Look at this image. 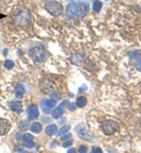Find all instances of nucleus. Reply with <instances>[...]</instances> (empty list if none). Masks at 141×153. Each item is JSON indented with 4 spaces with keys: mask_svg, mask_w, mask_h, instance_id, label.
<instances>
[{
    "mask_svg": "<svg viewBox=\"0 0 141 153\" xmlns=\"http://www.w3.org/2000/svg\"><path fill=\"white\" fill-rule=\"evenodd\" d=\"M30 57L32 58L35 62H42L45 61L46 59V51L44 48V46H35V47H32L30 50Z\"/></svg>",
    "mask_w": 141,
    "mask_h": 153,
    "instance_id": "nucleus-1",
    "label": "nucleus"
},
{
    "mask_svg": "<svg viewBox=\"0 0 141 153\" xmlns=\"http://www.w3.org/2000/svg\"><path fill=\"white\" fill-rule=\"evenodd\" d=\"M46 11H48V13H51L54 17H59L61 13L63 12V6L58 1H49L45 5Z\"/></svg>",
    "mask_w": 141,
    "mask_h": 153,
    "instance_id": "nucleus-2",
    "label": "nucleus"
},
{
    "mask_svg": "<svg viewBox=\"0 0 141 153\" xmlns=\"http://www.w3.org/2000/svg\"><path fill=\"white\" fill-rule=\"evenodd\" d=\"M101 128L103 131V133L107 135H112L119 130V124L115 120H106L102 123Z\"/></svg>",
    "mask_w": 141,
    "mask_h": 153,
    "instance_id": "nucleus-3",
    "label": "nucleus"
},
{
    "mask_svg": "<svg viewBox=\"0 0 141 153\" xmlns=\"http://www.w3.org/2000/svg\"><path fill=\"white\" fill-rule=\"evenodd\" d=\"M30 19H31V14L27 10H19L14 16V22L19 26H25L26 24H28Z\"/></svg>",
    "mask_w": 141,
    "mask_h": 153,
    "instance_id": "nucleus-4",
    "label": "nucleus"
},
{
    "mask_svg": "<svg viewBox=\"0 0 141 153\" xmlns=\"http://www.w3.org/2000/svg\"><path fill=\"white\" fill-rule=\"evenodd\" d=\"M66 14L68 18H79V2H72L68 4L67 8H66Z\"/></svg>",
    "mask_w": 141,
    "mask_h": 153,
    "instance_id": "nucleus-5",
    "label": "nucleus"
},
{
    "mask_svg": "<svg viewBox=\"0 0 141 153\" xmlns=\"http://www.w3.org/2000/svg\"><path fill=\"white\" fill-rule=\"evenodd\" d=\"M41 107L45 113H51L53 108H55V100L53 99H44L41 101Z\"/></svg>",
    "mask_w": 141,
    "mask_h": 153,
    "instance_id": "nucleus-6",
    "label": "nucleus"
},
{
    "mask_svg": "<svg viewBox=\"0 0 141 153\" xmlns=\"http://www.w3.org/2000/svg\"><path fill=\"white\" fill-rule=\"evenodd\" d=\"M77 131H78V135L79 138L83 139V140H92L93 139V134L89 132L88 128H86L85 126H77Z\"/></svg>",
    "mask_w": 141,
    "mask_h": 153,
    "instance_id": "nucleus-7",
    "label": "nucleus"
},
{
    "mask_svg": "<svg viewBox=\"0 0 141 153\" xmlns=\"http://www.w3.org/2000/svg\"><path fill=\"white\" fill-rule=\"evenodd\" d=\"M41 91H42L44 93H46V94L52 93V92L54 91V84H53L51 80L45 79V80L41 82Z\"/></svg>",
    "mask_w": 141,
    "mask_h": 153,
    "instance_id": "nucleus-8",
    "label": "nucleus"
},
{
    "mask_svg": "<svg viewBox=\"0 0 141 153\" xmlns=\"http://www.w3.org/2000/svg\"><path fill=\"white\" fill-rule=\"evenodd\" d=\"M27 114L30 119H37L39 117V110H38V106L37 105H31L28 108H27Z\"/></svg>",
    "mask_w": 141,
    "mask_h": 153,
    "instance_id": "nucleus-9",
    "label": "nucleus"
},
{
    "mask_svg": "<svg viewBox=\"0 0 141 153\" xmlns=\"http://www.w3.org/2000/svg\"><path fill=\"white\" fill-rule=\"evenodd\" d=\"M22 141H24V146L27 147V149H31L34 146V141H33V137L32 134L30 133H25L22 137Z\"/></svg>",
    "mask_w": 141,
    "mask_h": 153,
    "instance_id": "nucleus-10",
    "label": "nucleus"
},
{
    "mask_svg": "<svg viewBox=\"0 0 141 153\" xmlns=\"http://www.w3.org/2000/svg\"><path fill=\"white\" fill-rule=\"evenodd\" d=\"M10 130V123L6 119H1L0 118V135H4L8 132Z\"/></svg>",
    "mask_w": 141,
    "mask_h": 153,
    "instance_id": "nucleus-11",
    "label": "nucleus"
},
{
    "mask_svg": "<svg viewBox=\"0 0 141 153\" xmlns=\"http://www.w3.org/2000/svg\"><path fill=\"white\" fill-rule=\"evenodd\" d=\"M10 108L17 113H20L21 110H22V105H21L20 101H11L10 102Z\"/></svg>",
    "mask_w": 141,
    "mask_h": 153,
    "instance_id": "nucleus-12",
    "label": "nucleus"
},
{
    "mask_svg": "<svg viewBox=\"0 0 141 153\" xmlns=\"http://www.w3.org/2000/svg\"><path fill=\"white\" fill-rule=\"evenodd\" d=\"M88 12V5L85 2H79V18H82Z\"/></svg>",
    "mask_w": 141,
    "mask_h": 153,
    "instance_id": "nucleus-13",
    "label": "nucleus"
},
{
    "mask_svg": "<svg viewBox=\"0 0 141 153\" xmlns=\"http://www.w3.org/2000/svg\"><path fill=\"white\" fill-rule=\"evenodd\" d=\"M58 132V128H57V125L55 124H52V125H48L46 127V134L47 135H54Z\"/></svg>",
    "mask_w": 141,
    "mask_h": 153,
    "instance_id": "nucleus-14",
    "label": "nucleus"
},
{
    "mask_svg": "<svg viewBox=\"0 0 141 153\" xmlns=\"http://www.w3.org/2000/svg\"><path fill=\"white\" fill-rule=\"evenodd\" d=\"M82 60H83V53H77V54L72 56V58H71V61L73 64H75V65H79Z\"/></svg>",
    "mask_w": 141,
    "mask_h": 153,
    "instance_id": "nucleus-15",
    "label": "nucleus"
},
{
    "mask_svg": "<svg viewBox=\"0 0 141 153\" xmlns=\"http://www.w3.org/2000/svg\"><path fill=\"white\" fill-rule=\"evenodd\" d=\"M62 113H63V108H62L61 106H59V107H55V108L52 111V117L55 118V119H59L61 115H62Z\"/></svg>",
    "mask_w": 141,
    "mask_h": 153,
    "instance_id": "nucleus-16",
    "label": "nucleus"
},
{
    "mask_svg": "<svg viewBox=\"0 0 141 153\" xmlns=\"http://www.w3.org/2000/svg\"><path fill=\"white\" fill-rule=\"evenodd\" d=\"M25 94V88H24V86L22 85H17V87H16V97L18 98V99H20L22 98Z\"/></svg>",
    "mask_w": 141,
    "mask_h": 153,
    "instance_id": "nucleus-17",
    "label": "nucleus"
},
{
    "mask_svg": "<svg viewBox=\"0 0 141 153\" xmlns=\"http://www.w3.org/2000/svg\"><path fill=\"white\" fill-rule=\"evenodd\" d=\"M41 130H42V126H41L40 123H33L31 125V131L33 133H40Z\"/></svg>",
    "mask_w": 141,
    "mask_h": 153,
    "instance_id": "nucleus-18",
    "label": "nucleus"
},
{
    "mask_svg": "<svg viewBox=\"0 0 141 153\" xmlns=\"http://www.w3.org/2000/svg\"><path fill=\"white\" fill-rule=\"evenodd\" d=\"M87 105V99L85 97H79L77 100V107H85Z\"/></svg>",
    "mask_w": 141,
    "mask_h": 153,
    "instance_id": "nucleus-19",
    "label": "nucleus"
},
{
    "mask_svg": "<svg viewBox=\"0 0 141 153\" xmlns=\"http://www.w3.org/2000/svg\"><path fill=\"white\" fill-rule=\"evenodd\" d=\"M69 128H71V127H69L68 125H65V126H62V127H61L60 130H59V131L57 132V134H58V135H60V137H61V135H63V134L67 133V132L69 131Z\"/></svg>",
    "mask_w": 141,
    "mask_h": 153,
    "instance_id": "nucleus-20",
    "label": "nucleus"
},
{
    "mask_svg": "<svg viewBox=\"0 0 141 153\" xmlns=\"http://www.w3.org/2000/svg\"><path fill=\"white\" fill-rule=\"evenodd\" d=\"M4 65H5V67H6L7 70H11V68L14 67V61H12V60H10V59H6L5 62H4Z\"/></svg>",
    "mask_w": 141,
    "mask_h": 153,
    "instance_id": "nucleus-21",
    "label": "nucleus"
},
{
    "mask_svg": "<svg viewBox=\"0 0 141 153\" xmlns=\"http://www.w3.org/2000/svg\"><path fill=\"white\" fill-rule=\"evenodd\" d=\"M128 56L133 59H140L141 58V51H134V52H129Z\"/></svg>",
    "mask_w": 141,
    "mask_h": 153,
    "instance_id": "nucleus-22",
    "label": "nucleus"
},
{
    "mask_svg": "<svg viewBox=\"0 0 141 153\" xmlns=\"http://www.w3.org/2000/svg\"><path fill=\"white\" fill-rule=\"evenodd\" d=\"M101 7H102V2L101 1H94V4H93V11L94 12H99L101 10Z\"/></svg>",
    "mask_w": 141,
    "mask_h": 153,
    "instance_id": "nucleus-23",
    "label": "nucleus"
},
{
    "mask_svg": "<svg viewBox=\"0 0 141 153\" xmlns=\"http://www.w3.org/2000/svg\"><path fill=\"white\" fill-rule=\"evenodd\" d=\"M19 127H20V130H27L28 128V121L27 120H21L20 123H19Z\"/></svg>",
    "mask_w": 141,
    "mask_h": 153,
    "instance_id": "nucleus-24",
    "label": "nucleus"
},
{
    "mask_svg": "<svg viewBox=\"0 0 141 153\" xmlns=\"http://www.w3.org/2000/svg\"><path fill=\"white\" fill-rule=\"evenodd\" d=\"M78 151H79V153H87V147L85 146V145H80L79 146V149H78Z\"/></svg>",
    "mask_w": 141,
    "mask_h": 153,
    "instance_id": "nucleus-25",
    "label": "nucleus"
},
{
    "mask_svg": "<svg viewBox=\"0 0 141 153\" xmlns=\"http://www.w3.org/2000/svg\"><path fill=\"white\" fill-rule=\"evenodd\" d=\"M72 144H73V141H72V139H69V140H66V141L63 143V145H62V146H63V147H69Z\"/></svg>",
    "mask_w": 141,
    "mask_h": 153,
    "instance_id": "nucleus-26",
    "label": "nucleus"
},
{
    "mask_svg": "<svg viewBox=\"0 0 141 153\" xmlns=\"http://www.w3.org/2000/svg\"><path fill=\"white\" fill-rule=\"evenodd\" d=\"M92 153H102L100 147H98V146H94L93 149H92Z\"/></svg>",
    "mask_w": 141,
    "mask_h": 153,
    "instance_id": "nucleus-27",
    "label": "nucleus"
},
{
    "mask_svg": "<svg viewBox=\"0 0 141 153\" xmlns=\"http://www.w3.org/2000/svg\"><path fill=\"white\" fill-rule=\"evenodd\" d=\"M72 135L71 133H67V134H63V135H61V140H67V139H69Z\"/></svg>",
    "mask_w": 141,
    "mask_h": 153,
    "instance_id": "nucleus-28",
    "label": "nucleus"
},
{
    "mask_svg": "<svg viewBox=\"0 0 141 153\" xmlns=\"http://www.w3.org/2000/svg\"><path fill=\"white\" fill-rule=\"evenodd\" d=\"M59 98H60V94H59V93H57V92L52 94V99H53V100H55V101H57Z\"/></svg>",
    "mask_w": 141,
    "mask_h": 153,
    "instance_id": "nucleus-29",
    "label": "nucleus"
},
{
    "mask_svg": "<svg viewBox=\"0 0 141 153\" xmlns=\"http://www.w3.org/2000/svg\"><path fill=\"white\" fill-rule=\"evenodd\" d=\"M137 68L141 72V61L140 60H139V61H137Z\"/></svg>",
    "mask_w": 141,
    "mask_h": 153,
    "instance_id": "nucleus-30",
    "label": "nucleus"
},
{
    "mask_svg": "<svg viewBox=\"0 0 141 153\" xmlns=\"http://www.w3.org/2000/svg\"><path fill=\"white\" fill-rule=\"evenodd\" d=\"M74 105H75V104H71V105H69V107H68V108H69V110H71V111H74V110H75V106H74Z\"/></svg>",
    "mask_w": 141,
    "mask_h": 153,
    "instance_id": "nucleus-31",
    "label": "nucleus"
},
{
    "mask_svg": "<svg viewBox=\"0 0 141 153\" xmlns=\"http://www.w3.org/2000/svg\"><path fill=\"white\" fill-rule=\"evenodd\" d=\"M67 153H77V151H75L74 149H71V150H68V152Z\"/></svg>",
    "mask_w": 141,
    "mask_h": 153,
    "instance_id": "nucleus-32",
    "label": "nucleus"
},
{
    "mask_svg": "<svg viewBox=\"0 0 141 153\" xmlns=\"http://www.w3.org/2000/svg\"><path fill=\"white\" fill-rule=\"evenodd\" d=\"M108 153H115V151H113V150H109V151H108Z\"/></svg>",
    "mask_w": 141,
    "mask_h": 153,
    "instance_id": "nucleus-33",
    "label": "nucleus"
},
{
    "mask_svg": "<svg viewBox=\"0 0 141 153\" xmlns=\"http://www.w3.org/2000/svg\"><path fill=\"white\" fill-rule=\"evenodd\" d=\"M45 1H52V0H45Z\"/></svg>",
    "mask_w": 141,
    "mask_h": 153,
    "instance_id": "nucleus-34",
    "label": "nucleus"
}]
</instances>
